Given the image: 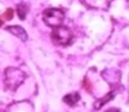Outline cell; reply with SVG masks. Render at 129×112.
<instances>
[{
    "mask_svg": "<svg viewBox=\"0 0 129 112\" xmlns=\"http://www.w3.org/2000/svg\"><path fill=\"white\" fill-rule=\"evenodd\" d=\"M26 79V75L22 70L19 68H14V67H8L4 72V83H5V88L9 90H17L18 86L22 85V83Z\"/></svg>",
    "mask_w": 129,
    "mask_h": 112,
    "instance_id": "obj_1",
    "label": "cell"
},
{
    "mask_svg": "<svg viewBox=\"0 0 129 112\" xmlns=\"http://www.w3.org/2000/svg\"><path fill=\"white\" fill-rule=\"evenodd\" d=\"M43 19H44L45 25L49 27L56 28L62 25V22L64 19V12L62 9L57 8H49L43 13Z\"/></svg>",
    "mask_w": 129,
    "mask_h": 112,
    "instance_id": "obj_2",
    "label": "cell"
},
{
    "mask_svg": "<svg viewBox=\"0 0 129 112\" xmlns=\"http://www.w3.org/2000/svg\"><path fill=\"white\" fill-rule=\"evenodd\" d=\"M52 40L58 45H69L72 40V32L64 26H58L52 32Z\"/></svg>",
    "mask_w": 129,
    "mask_h": 112,
    "instance_id": "obj_3",
    "label": "cell"
},
{
    "mask_svg": "<svg viewBox=\"0 0 129 112\" xmlns=\"http://www.w3.org/2000/svg\"><path fill=\"white\" fill-rule=\"evenodd\" d=\"M7 31H9L10 33H13L14 36H17L18 39H21L22 41L27 40V33H26L25 28H22L21 26H8Z\"/></svg>",
    "mask_w": 129,
    "mask_h": 112,
    "instance_id": "obj_4",
    "label": "cell"
},
{
    "mask_svg": "<svg viewBox=\"0 0 129 112\" xmlns=\"http://www.w3.org/2000/svg\"><path fill=\"white\" fill-rule=\"evenodd\" d=\"M79 100H80V95H79V93H70V94H67V95H64V97H63V102H64V103H67L69 106L76 104Z\"/></svg>",
    "mask_w": 129,
    "mask_h": 112,
    "instance_id": "obj_5",
    "label": "cell"
},
{
    "mask_svg": "<svg viewBox=\"0 0 129 112\" xmlns=\"http://www.w3.org/2000/svg\"><path fill=\"white\" fill-rule=\"evenodd\" d=\"M27 9H28L27 4H18V7H17V13H18V17H19L21 19H25V18H26V16H27Z\"/></svg>",
    "mask_w": 129,
    "mask_h": 112,
    "instance_id": "obj_6",
    "label": "cell"
},
{
    "mask_svg": "<svg viewBox=\"0 0 129 112\" xmlns=\"http://www.w3.org/2000/svg\"><path fill=\"white\" fill-rule=\"evenodd\" d=\"M112 97H114V93H110V95H107V97H105V98H102V99H100V100H97V103L94 104V108H97V109L101 108L106 102H109V100H110Z\"/></svg>",
    "mask_w": 129,
    "mask_h": 112,
    "instance_id": "obj_7",
    "label": "cell"
},
{
    "mask_svg": "<svg viewBox=\"0 0 129 112\" xmlns=\"http://www.w3.org/2000/svg\"><path fill=\"white\" fill-rule=\"evenodd\" d=\"M12 18H13V9L9 8V9H7V12L3 14L2 19L3 21H9V19H12Z\"/></svg>",
    "mask_w": 129,
    "mask_h": 112,
    "instance_id": "obj_8",
    "label": "cell"
},
{
    "mask_svg": "<svg viewBox=\"0 0 129 112\" xmlns=\"http://www.w3.org/2000/svg\"><path fill=\"white\" fill-rule=\"evenodd\" d=\"M107 112H119V111H117V109H109Z\"/></svg>",
    "mask_w": 129,
    "mask_h": 112,
    "instance_id": "obj_9",
    "label": "cell"
},
{
    "mask_svg": "<svg viewBox=\"0 0 129 112\" xmlns=\"http://www.w3.org/2000/svg\"><path fill=\"white\" fill-rule=\"evenodd\" d=\"M3 25V19H0V26H2Z\"/></svg>",
    "mask_w": 129,
    "mask_h": 112,
    "instance_id": "obj_10",
    "label": "cell"
}]
</instances>
